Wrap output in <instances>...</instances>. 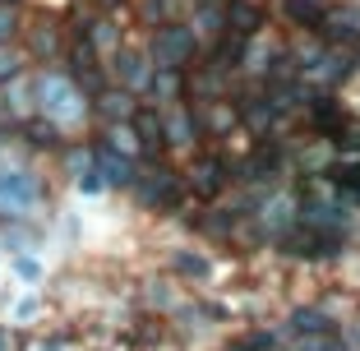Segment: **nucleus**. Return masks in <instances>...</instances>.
Instances as JSON below:
<instances>
[{
    "label": "nucleus",
    "mask_w": 360,
    "mask_h": 351,
    "mask_svg": "<svg viewBox=\"0 0 360 351\" xmlns=\"http://www.w3.org/2000/svg\"><path fill=\"white\" fill-rule=\"evenodd\" d=\"M0 351H10V333H0Z\"/></svg>",
    "instance_id": "obj_7"
},
{
    "label": "nucleus",
    "mask_w": 360,
    "mask_h": 351,
    "mask_svg": "<svg viewBox=\"0 0 360 351\" xmlns=\"http://www.w3.org/2000/svg\"><path fill=\"white\" fill-rule=\"evenodd\" d=\"M291 328L296 333H328L333 324H328V314H319V309H296V314H291Z\"/></svg>",
    "instance_id": "obj_3"
},
{
    "label": "nucleus",
    "mask_w": 360,
    "mask_h": 351,
    "mask_svg": "<svg viewBox=\"0 0 360 351\" xmlns=\"http://www.w3.org/2000/svg\"><path fill=\"white\" fill-rule=\"evenodd\" d=\"M32 143H56V129L51 125H32Z\"/></svg>",
    "instance_id": "obj_5"
},
{
    "label": "nucleus",
    "mask_w": 360,
    "mask_h": 351,
    "mask_svg": "<svg viewBox=\"0 0 360 351\" xmlns=\"http://www.w3.org/2000/svg\"><path fill=\"white\" fill-rule=\"evenodd\" d=\"M0 199L32 203L37 199V185H32V176H23V171H0Z\"/></svg>",
    "instance_id": "obj_1"
},
{
    "label": "nucleus",
    "mask_w": 360,
    "mask_h": 351,
    "mask_svg": "<svg viewBox=\"0 0 360 351\" xmlns=\"http://www.w3.org/2000/svg\"><path fill=\"white\" fill-rule=\"evenodd\" d=\"M231 351H255V347H231Z\"/></svg>",
    "instance_id": "obj_8"
},
{
    "label": "nucleus",
    "mask_w": 360,
    "mask_h": 351,
    "mask_svg": "<svg viewBox=\"0 0 360 351\" xmlns=\"http://www.w3.org/2000/svg\"><path fill=\"white\" fill-rule=\"evenodd\" d=\"M176 264H180V273H194V277H203V273H208V264H203L199 255H180Z\"/></svg>",
    "instance_id": "obj_4"
},
{
    "label": "nucleus",
    "mask_w": 360,
    "mask_h": 351,
    "mask_svg": "<svg viewBox=\"0 0 360 351\" xmlns=\"http://www.w3.org/2000/svg\"><path fill=\"white\" fill-rule=\"evenodd\" d=\"M14 32V23H10V14H0V42H5V37H10Z\"/></svg>",
    "instance_id": "obj_6"
},
{
    "label": "nucleus",
    "mask_w": 360,
    "mask_h": 351,
    "mask_svg": "<svg viewBox=\"0 0 360 351\" xmlns=\"http://www.w3.org/2000/svg\"><path fill=\"white\" fill-rule=\"evenodd\" d=\"M97 167H102L106 185H129V181H134V167H129L125 158H111V153H102V158H97Z\"/></svg>",
    "instance_id": "obj_2"
}]
</instances>
